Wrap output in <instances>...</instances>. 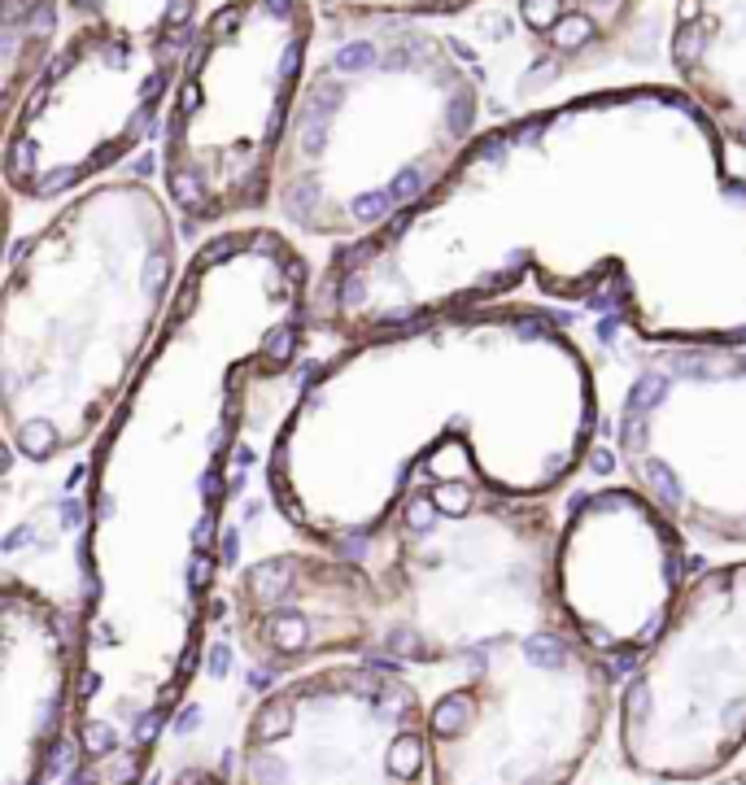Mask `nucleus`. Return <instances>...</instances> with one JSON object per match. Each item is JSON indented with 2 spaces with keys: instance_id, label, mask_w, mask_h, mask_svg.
<instances>
[{
  "instance_id": "nucleus-7",
  "label": "nucleus",
  "mask_w": 746,
  "mask_h": 785,
  "mask_svg": "<svg viewBox=\"0 0 746 785\" xmlns=\"http://www.w3.org/2000/svg\"><path fill=\"white\" fill-rule=\"evenodd\" d=\"M315 35V0H223L197 27L162 127V192L188 232L271 205Z\"/></svg>"
},
{
  "instance_id": "nucleus-5",
  "label": "nucleus",
  "mask_w": 746,
  "mask_h": 785,
  "mask_svg": "<svg viewBox=\"0 0 746 785\" xmlns=\"http://www.w3.org/2000/svg\"><path fill=\"white\" fill-rule=\"evenodd\" d=\"M480 75L419 18H328L275 162L297 236L358 245L411 214L480 140Z\"/></svg>"
},
{
  "instance_id": "nucleus-21",
  "label": "nucleus",
  "mask_w": 746,
  "mask_h": 785,
  "mask_svg": "<svg viewBox=\"0 0 746 785\" xmlns=\"http://www.w3.org/2000/svg\"><path fill=\"white\" fill-rule=\"evenodd\" d=\"M716 785H746V768H738V772H725V777H716Z\"/></svg>"
},
{
  "instance_id": "nucleus-4",
  "label": "nucleus",
  "mask_w": 746,
  "mask_h": 785,
  "mask_svg": "<svg viewBox=\"0 0 746 785\" xmlns=\"http://www.w3.org/2000/svg\"><path fill=\"white\" fill-rule=\"evenodd\" d=\"M184 284L175 210L144 179H101L9 253L0 415L22 463L101 437Z\"/></svg>"
},
{
  "instance_id": "nucleus-9",
  "label": "nucleus",
  "mask_w": 746,
  "mask_h": 785,
  "mask_svg": "<svg viewBox=\"0 0 746 785\" xmlns=\"http://www.w3.org/2000/svg\"><path fill=\"white\" fill-rule=\"evenodd\" d=\"M424 694L428 785H572L616 716L611 663L568 624L511 637Z\"/></svg>"
},
{
  "instance_id": "nucleus-16",
  "label": "nucleus",
  "mask_w": 746,
  "mask_h": 785,
  "mask_svg": "<svg viewBox=\"0 0 746 785\" xmlns=\"http://www.w3.org/2000/svg\"><path fill=\"white\" fill-rule=\"evenodd\" d=\"M672 70L677 88L746 153V0H677Z\"/></svg>"
},
{
  "instance_id": "nucleus-18",
  "label": "nucleus",
  "mask_w": 746,
  "mask_h": 785,
  "mask_svg": "<svg viewBox=\"0 0 746 785\" xmlns=\"http://www.w3.org/2000/svg\"><path fill=\"white\" fill-rule=\"evenodd\" d=\"M62 0H5L0 9V101L5 118L18 114L35 79L44 75L48 57L57 53L62 27Z\"/></svg>"
},
{
  "instance_id": "nucleus-13",
  "label": "nucleus",
  "mask_w": 746,
  "mask_h": 785,
  "mask_svg": "<svg viewBox=\"0 0 746 785\" xmlns=\"http://www.w3.org/2000/svg\"><path fill=\"white\" fill-rule=\"evenodd\" d=\"M685 581V533L629 480L563 506L555 598L568 628L607 663H633L655 642Z\"/></svg>"
},
{
  "instance_id": "nucleus-10",
  "label": "nucleus",
  "mask_w": 746,
  "mask_h": 785,
  "mask_svg": "<svg viewBox=\"0 0 746 785\" xmlns=\"http://www.w3.org/2000/svg\"><path fill=\"white\" fill-rule=\"evenodd\" d=\"M616 458L690 541L746 550V345H655L620 389Z\"/></svg>"
},
{
  "instance_id": "nucleus-8",
  "label": "nucleus",
  "mask_w": 746,
  "mask_h": 785,
  "mask_svg": "<svg viewBox=\"0 0 746 785\" xmlns=\"http://www.w3.org/2000/svg\"><path fill=\"white\" fill-rule=\"evenodd\" d=\"M70 35L5 131L14 201H62L101 184L175 92L201 0H62Z\"/></svg>"
},
{
  "instance_id": "nucleus-19",
  "label": "nucleus",
  "mask_w": 746,
  "mask_h": 785,
  "mask_svg": "<svg viewBox=\"0 0 746 785\" xmlns=\"http://www.w3.org/2000/svg\"><path fill=\"white\" fill-rule=\"evenodd\" d=\"M328 18H445L463 14L476 0H315Z\"/></svg>"
},
{
  "instance_id": "nucleus-2",
  "label": "nucleus",
  "mask_w": 746,
  "mask_h": 785,
  "mask_svg": "<svg viewBox=\"0 0 746 785\" xmlns=\"http://www.w3.org/2000/svg\"><path fill=\"white\" fill-rule=\"evenodd\" d=\"M315 271L284 227L188 258L153 354L92 441L83 493L75 785H140L206 646L249 384L288 367Z\"/></svg>"
},
{
  "instance_id": "nucleus-14",
  "label": "nucleus",
  "mask_w": 746,
  "mask_h": 785,
  "mask_svg": "<svg viewBox=\"0 0 746 785\" xmlns=\"http://www.w3.org/2000/svg\"><path fill=\"white\" fill-rule=\"evenodd\" d=\"M384 589L376 567L336 550H275L232 581L236 642L262 672L302 676L323 663L371 659Z\"/></svg>"
},
{
  "instance_id": "nucleus-1",
  "label": "nucleus",
  "mask_w": 746,
  "mask_h": 785,
  "mask_svg": "<svg viewBox=\"0 0 746 785\" xmlns=\"http://www.w3.org/2000/svg\"><path fill=\"white\" fill-rule=\"evenodd\" d=\"M524 284L651 345H746V179L690 92L603 88L480 131L411 214L332 253L310 328L350 345Z\"/></svg>"
},
{
  "instance_id": "nucleus-20",
  "label": "nucleus",
  "mask_w": 746,
  "mask_h": 785,
  "mask_svg": "<svg viewBox=\"0 0 746 785\" xmlns=\"http://www.w3.org/2000/svg\"><path fill=\"white\" fill-rule=\"evenodd\" d=\"M171 785H236V781L223 777V772H210V768H188V772H179Z\"/></svg>"
},
{
  "instance_id": "nucleus-12",
  "label": "nucleus",
  "mask_w": 746,
  "mask_h": 785,
  "mask_svg": "<svg viewBox=\"0 0 746 785\" xmlns=\"http://www.w3.org/2000/svg\"><path fill=\"white\" fill-rule=\"evenodd\" d=\"M236 785H428L424 690L380 659L288 676L240 733Z\"/></svg>"
},
{
  "instance_id": "nucleus-17",
  "label": "nucleus",
  "mask_w": 746,
  "mask_h": 785,
  "mask_svg": "<svg viewBox=\"0 0 746 785\" xmlns=\"http://www.w3.org/2000/svg\"><path fill=\"white\" fill-rule=\"evenodd\" d=\"M537 57L576 66L616 44L637 14V0H515Z\"/></svg>"
},
{
  "instance_id": "nucleus-15",
  "label": "nucleus",
  "mask_w": 746,
  "mask_h": 785,
  "mask_svg": "<svg viewBox=\"0 0 746 785\" xmlns=\"http://www.w3.org/2000/svg\"><path fill=\"white\" fill-rule=\"evenodd\" d=\"M79 615L44 589L5 576L0 594V785H44L75 742Z\"/></svg>"
},
{
  "instance_id": "nucleus-11",
  "label": "nucleus",
  "mask_w": 746,
  "mask_h": 785,
  "mask_svg": "<svg viewBox=\"0 0 746 785\" xmlns=\"http://www.w3.org/2000/svg\"><path fill=\"white\" fill-rule=\"evenodd\" d=\"M616 742L637 777H725L746 751V559L690 576L616 694Z\"/></svg>"
},
{
  "instance_id": "nucleus-3",
  "label": "nucleus",
  "mask_w": 746,
  "mask_h": 785,
  "mask_svg": "<svg viewBox=\"0 0 746 785\" xmlns=\"http://www.w3.org/2000/svg\"><path fill=\"white\" fill-rule=\"evenodd\" d=\"M598 380L559 319L524 301L437 310L310 371L267 454L275 511L310 546H380L445 450L498 498L550 502L585 467Z\"/></svg>"
},
{
  "instance_id": "nucleus-6",
  "label": "nucleus",
  "mask_w": 746,
  "mask_h": 785,
  "mask_svg": "<svg viewBox=\"0 0 746 785\" xmlns=\"http://www.w3.org/2000/svg\"><path fill=\"white\" fill-rule=\"evenodd\" d=\"M555 541L550 502L498 498L463 450L437 454L380 541L384 611L371 659L441 672L511 637L568 624L555 598Z\"/></svg>"
}]
</instances>
